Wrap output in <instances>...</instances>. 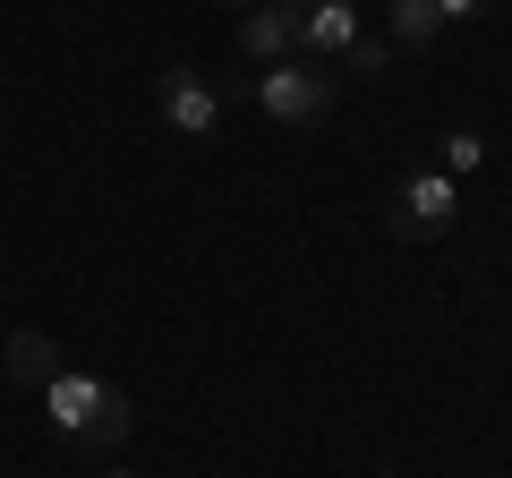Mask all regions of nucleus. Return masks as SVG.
<instances>
[{"label":"nucleus","mask_w":512,"mask_h":478,"mask_svg":"<svg viewBox=\"0 0 512 478\" xmlns=\"http://www.w3.org/2000/svg\"><path fill=\"white\" fill-rule=\"evenodd\" d=\"M427 163H436L444 180H461V171H478V163H487V137H478V129H444Z\"/></svg>","instance_id":"obj_8"},{"label":"nucleus","mask_w":512,"mask_h":478,"mask_svg":"<svg viewBox=\"0 0 512 478\" xmlns=\"http://www.w3.org/2000/svg\"><path fill=\"white\" fill-rule=\"evenodd\" d=\"M103 478H137V470H103Z\"/></svg>","instance_id":"obj_13"},{"label":"nucleus","mask_w":512,"mask_h":478,"mask_svg":"<svg viewBox=\"0 0 512 478\" xmlns=\"http://www.w3.org/2000/svg\"><path fill=\"white\" fill-rule=\"evenodd\" d=\"M154 111H163L171 137H197V146H205V137H222V111H231V103H222V86L205 69H163V77H154Z\"/></svg>","instance_id":"obj_4"},{"label":"nucleus","mask_w":512,"mask_h":478,"mask_svg":"<svg viewBox=\"0 0 512 478\" xmlns=\"http://www.w3.org/2000/svg\"><path fill=\"white\" fill-rule=\"evenodd\" d=\"M436 35H444V18L427 9V0H393V43H410V52H419V43H436Z\"/></svg>","instance_id":"obj_9"},{"label":"nucleus","mask_w":512,"mask_h":478,"mask_svg":"<svg viewBox=\"0 0 512 478\" xmlns=\"http://www.w3.org/2000/svg\"><path fill=\"white\" fill-rule=\"evenodd\" d=\"M299 9V60H316V69H325V60H350L359 52V0H291Z\"/></svg>","instance_id":"obj_5"},{"label":"nucleus","mask_w":512,"mask_h":478,"mask_svg":"<svg viewBox=\"0 0 512 478\" xmlns=\"http://www.w3.org/2000/svg\"><path fill=\"white\" fill-rule=\"evenodd\" d=\"M0 368L18 376V385H35V393H43V385L60 376V342H52L43 325H18L9 342H0Z\"/></svg>","instance_id":"obj_7"},{"label":"nucleus","mask_w":512,"mask_h":478,"mask_svg":"<svg viewBox=\"0 0 512 478\" xmlns=\"http://www.w3.org/2000/svg\"><path fill=\"white\" fill-rule=\"evenodd\" d=\"M43 410H52V427H60L69 444H86V453H120V444L137 436L128 393L103 385V376H86V368H60L52 385H43Z\"/></svg>","instance_id":"obj_1"},{"label":"nucleus","mask_w":512,"mask_h":478,"mask_svg":"<svg viewBox=\"0 0 512 478\" xmlns=\"http://www.w3.org/2000/svg\"><path fill=\"white\" fill-rule=\"evenodd\" d=\"M248 103L274 120V129H316V120H333V69H316V60H274V69L248 77Z\"/></svg>","instance_id":"obj_2"},{"label":"nucleus","mask_w":512,"mask_h":478,"mask_svg":"<svg viewBox=\"0 0 512 478\" xmlns=\"http://www.w3.org/2000/svg\"><path fill=\"white\" fill-rule=\"evenodd\" d=\"M384 222H393V239H444L461 222V180H444L436 163H410L384 197Z\"/></svg>","instance_id":"obj_3"},{"label":"nucleus","mask_w":512,"mask_h":478,"mask_svg":"<svg viewBox=\"0 0 512 478\" xmlns=\"http://www.w3.org/2000/svg\"><path fill=\"white\" fill-rule=\"evenodd\" d=\"M239 52H248L256 69L299 60V9H291V0H256V9H239Z\"/></svg>","instance_id":"obj_6"},{"label":"nucleus","mask_w":512,"mask_h":478,"mask_svg":"<svg viewBox=\"0 0 512 478\" xmlns=\"http://www.w3.org/2000/svg\"><path fill=\"white\" fill-rule=\"evenodd\" d=\"M350 60H359V77H384V69H393V52H384L376 35H359V52H350Z\"/></svg>","instance_id":"obj_11"},{"label":"nucleus","mask_w":512,"mask_h":478,"mask_svg":"<svg viewBox=\"0 0 512 478\" xmlns=\"http://www.w3.org/2000/svg\"><path fill=\"white\" fill-rule=\"evenodd\" d=\"M427 9H436L444 26H478V18H487V9H495V0H427Z\"/></svg>","instance_id":"obj_10"},{"label":"nucleus","mask_w":512,"mask_h":478,"mask_svg":"<svg viewBox=\"0 0 512 478\" xmlns=\"http://www.w3.org/2000/svg\"><path fill=\"white\" fill-rule=\"evenodd\" d=\"M214 9H256V0H214Z\"/></svg>","instance_id":"obj_12"}]
</instances>
